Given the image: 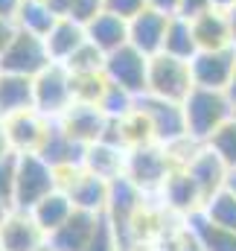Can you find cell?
<instances>
[{
  "mask_svg": "<svg viewBox=\"0 0 236 251\" xmlns=\"http://www.w3.org/2000/svg\"><path fill=\"white\" fill-rule=\"evenodd\" d=\"M181 105H184V117H187V137L195 143H207L213 137V131L236 114L228 91L198 88V85L189 91V97Z\"/></svg>",
  "mask_w": 236,
  "mask_h": 251,
  "instance_id": "1",
  "label": "cell"
},
{
  "mask_svg": "<svg viewBox=\"0 0 236 251\" xmlns=\"http://www.w3.org/2000/svg\"><path fill=\"white\" fill-rule=\"evenodd\" d=\"M172 170H175V161H172L169 146L146 143V146L128 149V158H125V178H128L137 190H143L146 196H152V199H158V193L166 184V178H169Z\"/></svg>",
  "mask_w": 236,
  "mask_h": 251,
  "instance_id": "2",
  "label": "cell"
},
{
  "mask_svg": "<svg viewBox=\"0 0 236 251\" xmlns=\"http://www.w3.org/2000/svg\"><path fill=\"white\" fill-rule=\"evenodd\" d=\"M53 190H59V173L38 152L18 155V164H15V193H12V204L15 207L32 210Z\"/></svg>",
  "mask_w": 236,
  "mask_h": 251,
  "instance_id": "3",
  "label": "cell"
},
{
  "mask_svg": "<svg viewBox=\"0 0 236 251\" xmlns=\"http://www.w3.org/2000/svg\"><path fill=\"white\" fill-rule=\"evenodd\" d=\"M195 88L189 62L175 59L169 53L149 56V70H146V94L169 100V102H184L189 91Z\"/></svg>",
  "mask_w": 236,
  "mask_h": 251,
  "instance_id": "4",
  "label": "cell"
},
{
  "mask_svg": "<svg viewBox=\"0 0 236 251\" xmlns=\"http://www.w3.org/2000/svg\"><path fill=\"white\" fill-rule=\"evenodd\" d=\"M32 94H35V111L44 114L47 120H59L61 114L76 102L73 100V82L70 70L64 64H47L35 79H32Z\"/></svg>",
  "mask_w": 236,
  "mask_h": 251,
  "instance_id": "5",
  "label": "cell"
},
{
  "mask_svg": "<svg viewBox=\"0 0 236 251\" xmlns=\"http://www.w3.org/2000/svg\"><path fill=\"white\" fill-rule=\"evenodd\" d=\"M47 64H53V59H50V50H47L44 38L35 35V32H26V29H15L12 41L0 53V70L29 76V79H35Z\"/></svg>",
  "mask_w": 236,
  "mask_h": 251,
  "instance_id": "6",
  "label": "cell"
},
{
  "mask_svg": "<svg viewBox=\"0 0 236 251\" xmlns=\"http://www.w3.org/2000/svg\"><path fill=\"white\" fill-rule=\"evenodd\" d=\"M137 108L146 114L155 143L172 146V143H181L187 137V117H184L181 102H169V100L143 94V97H137Z\"/></svg>",
  "mask_w": 236,
  "mask_h": 251,
  "instance_id": "7",
  "label": "cell"
},
{
  "mask_svg": "<svg viewBox=\"0 0 236 251\" xmlns=\"http://www.w3.org/2000/svg\"><path fill=\"white\" fill-rule=\"evenodd\" d=\"M59 187L70 196L76 210H88V213H105L108 207V196H111V181L88 173L85 167L76 170H64L59 173Z\"/></svg>",
  "mask_w": 236,
  "mask_h": 251,
  "instance_id": "8",
  "label": "cell"
},
{
  "mask_svg": "<svg viewBox=\"0 0 236 251\" xmlns=\"http://www.w3.org/2000/svg\"><path fill=\"white\" fill-rule=\"evenodd\" d=\"M146 70H149V56H143L131 44H122L117 50L105 53V76H108V82L119 85L122 91H128L134 97L146 94Z\"/></svg>",
  "mask_w": 236,
  "mask_h": 251,
  "instance_id": "9",
  "label": "cell"
},
{
  "mask_svg": "<svg viewBox=\"0 0 236 251\" xmlns=\"http://www.w3.org/2000/svg\"><path fill=\"white\" fill-rule=\"evenodd\" d=\"M192 82L198 88H216L228 91L236 70V47H219V50H198L189 59Z\"/></svg>",
  "mask_w": 236,
  "mask_h": 251,
  "instance_id": "10",
  "label": "cell"
},
{
  "mask_svg": "<svg viewBox=\"0 0 236 251\" xmlns=\"http://www.w3.org/2000/svg\"><path fill=\"white\" fill-rule=\"evenodd\" d=\"M56 123L82 146H91L96 140H105L108 134V126L111 117L99 108V105H91V102H73L64 114H61Z\"/></svg>",
  "mask_w": 236,
  "mask_h": 251,
  "instance_id": "11",
  "label": "cell"
},
{
  "mask_svg": "<svg viewBox=\"0 0 236 251\" xmlns=\"http://www.w3.org/2000/svg\"><path fill=\"white\" fill-rule=\"evenodd\" d=\"M0 123H3V131L9 137L12 152L15 155H26V152H38L41 149V143H44L53 120H47L35 108H26V111H18V114L6 117Z\"/></svg>",
  "mask_w": 236,
  "mask_h": 251,
  "instance_id": "12",
  "label": "cell"
},
{
  "mask_svg": "<svg viewBox=\"0 0 236 251\" xmlns=\"http://www.w3.org/2000/svg\"><path fill=\"white\" fill-rule=\"evenodd\" d=\"M158 201H161L172 216H178V219H187V216H192V213H198V210L204 207L201 190H198V184L189 178V173H187L184 167H175V170L169 173L166 184L158 193Z\"/></svg>",
  "mask_w": 236,
  "mask_h": 251,
  "instance_id": "13",
  "label": "cell"
},
{
  "mask_svg": "<svg viewBox=\"0 0 236 251\" xmlns=\"http://www.w3.org/2000/svg\"><path fill=\"white\" fill-rule=\"evenodd\" d=\"M169 12H161L155 6H146L140 15L128 21V44L137 47L143 56H158L164 50L166 26H169Z\"/></svg>",
  "mask_w": 236,
  "mask_h": 251,
  "instance_id": "14",
  "label": "cell"
},
{
  "mask_svg": "<svg viewBox=\"0 0 236 251\" xmlns=\"http://www.w3.org/2000/svg\"><path fill=\"white\" fill-rule=\"evenodd\" d=\"M184 170H187L189 178L198 184L204 201H207L213 193H219V190L225 187V184H228V176H231V167H228L207 143H198V146H195V152L189 155V161L184 164Z\"/></svg>",
  "mask_w": 236,
  "mask_h": 251,
  "instance_id": "15",
  "label": "cell"
},
{
  "mask_svg": "<svg viewBox=\"0 0 236 251\" xmlns=\"http://www.w3.org/2000/svg\"><path fill=\"white\" fill-rule=\"evenodd\" d=\"M0 243L3 251H38L47 243V234L41 231V225L32 219L29 210L12 207L0 222Z\"/></svg>",
  "mask_w": 236,
  "mask_h": 251,
  "instance_id": "16",
  "label": "cell"
},
{
  "mask_svg": "<svg viewBox=\"0 0 236 251\" xmlns=\"http://www.w3.org/2000/svg\"><path fill=\"white\" fill-rule=\"evenodd\" d=\"M99 219H102V213L73 210V213H70V219L47 237L50 249H53V251H85L88 246H91V240H94L96 228H99Z\"/></svg>",
  "mask_w": 236,
  "mask_h": 251,
  "instance_id": "17",
  "label": "cell"
},
{
  "mask_svg": "<svg viewBox=\"0 0 236 251\" xmlns=\"http://www.w3.org/2000/svg\"><path fill=\"white\" fill-rule=\"evenodd\" d=\"M38 155H41L56 173H64V170H76V167H82L85 146L76 143V140H73V137H70L56 120H53V123H50V131H47V137H44V143H41V149H38Z\"/></svg>",
  "mask_w": 236,
  "mask_h": 251,
  "instance_id": "18",
  "label": "cell"
},
{
  "mask_svg": "<svg viewBox=\"0 0 236 251\" xmlns=\"http://www.w3.org/2000/svg\"><path fill=\"white\" fill-rule=\"evenodd\" d=\"M125 158H128L125 146H119L114 140H96V143L85 146L82 167L105 181H114L119 176H125Z\"/></svg>",
  "mask_w": 236,
  "mask_h": 251,
  "instance_id": "19",
  "label": "cell"
},
{
  "mask_svg": "<svg viewBox=\"0 0 236 251\" xmlns=\"http://www.w3.org/2000/svg\"><path fill=\"white\" fill-rule=\"evenodd\" d=\"M192 24V35L198 50H219V47H236L234 35H231V24H228V12L225 9H210L204 15H198Z\"/></svg>",
  "mask_w": 236,
  "mask_h": 251,
  "instance_id": "20",
  "label": "cell"
},
{
  "mask_svg": "<svg viewBox=\"0 0 236 251\" xmlns=\"http://www.w3.org/2000/svg\"><path fill=\"white\" fill-rule=\"evenodd\" d=\"M85 41H88L85 26L76 24V21H70V18H59V21L50 26V32L44 35V44H47V50H50V59L59 62V64L67 62Z\"/></svg>",
  "mask_w": 236,
  "mask_h": 251,
  "instance_id": "21",
  "label": "cell"
},
{
  "mask_svg": "<svg viewBox=\"0 0 236 251\" xmlns=\"http://www.w3.org/2000/svg\"><path fill=\"white\" fill-rule=\"evenodd\" d=\"M35 94H32V79L29 76H18V73H6L0 70V120L35 108Z\"/></svg>",
  "mask_w": 236,
  "mask_h": 251,
  "instance_id": "22",
  "label": "cell"
},
{
  "mask_svg": "<svg viewBox=\"0 0 236 251\" xmlns=\"http://www.w3.org/2000/svg\"><path fill=\"white\" fill-rule=\"evenodd\" d=\"M88 41L96 44L102 53H111L122 44H128V21H122L119 15H111V12H99L88 26Z\"/></svg>",
  "mask_w": 236,
  "mask_h": 251,
  "instance_id": "23",
  "label": "cell"
},
{
  "mask_svg": "<svg viewBox=\"0 0 236 251\" xmlns=\"http://www.w3.org/2000/svg\"><path fill=\"white\" fill-rule=\"evenodd\" d=\"M73 210H76V207H73L70 196L59 187V190H53L50 196H44V199L29 210V213H32V219L41 225V231L50 237L56 228H61V225L70 219V213H73Z\"/></svg>",
  "mask_w": 236,
  "mask_h": 251,
  "instance_id": "24",
  "label": "cell"
},
{
  "mask_svg": "<svg viewBox=\"0 0 236 251\" xmlns=\"http://www.w3.org/2000/svg\"><path fill=\"white\" fill-rule=\"evenodd\" d=\"M184 222H187L189 231L195 234L201 251H236V231H228V228H222V225H213L201 210L192 213V216H187Z\"/></svg>",
  "mask_w": 236,
  "mask_h": 251,
  "instance_id": "25",
  "label": "cell"
},
{
  "mask_svg": "<svg viewBox=\"0 0 236 251\" xmlns=\"http://www.w3.org/2000/svg\"><path fill=\"white\" fill-rule=\"evenodd\" d=\"M161 53H169L175 59L189 62L195 53H198V44H195V35H192V24L181 15L169 18V26H166V38H164V50Z\"/></svg>",
  "mask_w": 236,
  "mask_h": 251,
  "instance_id": "26",
  "label": "cell"
},
{
  "mask_svg": "<svg viewBox=\"0 0 236 251\" xmlns=\"http://www.w3.org/2000/svg\"><path fill=\"white\" fill-rule=\"evenodd\" d=\"M59 18L53 15V9L47 6V0H24L18 15H15V26L18 29H26V32H35V35H47L50 26L56 24Z\"/></svg>",
  "mask_w": 236,
  "mask_h": 251,
  "instance_id": "27",
  "label": "cell"
},
{
  "mask_svg": "<svg viewBox=\"0 0 236 251\" xmlns=\"http://www.w3.org/2000/svg\"><path fill=\"white\" fill-rule=\"evenodd\" d=\"M201 213H204L213 225H222V228H228V231H236V193L225 184L219 193H213V196L204 201Z\"/></svg>",
  "mask_w": 236,
  "mask_h": 251,
  "instance_id": "28",
  "label": "cell"
},
{
  "mask_svg": "<svg viewBox=\"0 0 236 251\" xmlns=\"http://www.w3.org/2000/svg\"><path fill=\"white\" fill-rule=\"evenodd\" d=\"M70 82H73V100L76 102H91V105H99V100L108 88L105 70H99V73H70Z\"/></svg>",
  "mask_w": 236,
  "mask_h": 251,
  "instance_id": "29",
  "label": "cell"
},
{
  "mask_svg": "<svg viewBox=\"0 0 236 251\" xmlns=\"http://www.w3.org/2000/svg\"><path fill=\"white\" fill-rule=\"evenodd\" d=\"M207 146H210L231 170H236V114L228 123H222L213 131V137L207 140Z\"/></svg>",
  "mask_w": 236,
  "mask_h": 251,
  "instance_id": "30",
  "label": "cell"
},
{
  "mask_svg": "<svg viewBox=\"0 0 236 251\" xmlns=\"http://www.w3.org/2000/svg\"><path fill=\"white\" fill-rule=\"evenodd\" d=\"M64 67H67L70 73H99V70H105V53H102L96 44L85 41V44L64 62Z\"/></svg>",
  "mask_w": 236,
  "mask_h": 251,
  "instance_id": "31",
  "label": "cell"
},
{
  "mask_svg": "<svg viewBox=\"0 0 236 251\" xmlns=\"http://www.w3.org/2000/svg\"><path fill=\"white\" fill-rule=\"evenodd\" d=\"M134 105H137V97L128 94V91H122V88L114 85V82H108V88H105V94H102V100H99V108H102L111 120L125 117Z\"/></svg>",
  "mask_w": 236,
  "mask_h": 251,
  "instance_id": "32",
  "label": "cell"
},
{
  "mask_svg": "<svg viewBox=\"0 0 236 251\" xmlns=\"http://www.w3.org/2000/svg\"><path fill=\"white\" fill-rule=\"evenodd\" d=\"M99 12H105V0H67V12H64V18H70V21L88 26Z\"/></svg>",
  "mask_w": 236,
  "mask_h": 251,
  "instance_id": "33",
  "label": "cell"
},
{
  "mask_svg": "<svg viewBox=\"0 0 236 251\" xmlns=\"http://www.w3.org/2000/svg\"><path fill=\"white\" fill-rule=\"evenodd\" d=\"M85 251H119L117 231H114V225H111V219H108L105 213H102V219H99V228H96L91 246H88Z\"/></svg>",
  "mask_w": 236,
  "mask_h": 251,
  "instance_id": "34",
  "label": "cell"
},
{
  "mask_svg": "<svg viewBox=\"0 0 236 251\" xmlns=\"http://www.w3.org/2000/svg\"><path fill=\"white\" fill-rule=\"evenodd\" d=\"M15 164H18V155L15 152L0 161V199L9 201V204H12V193H15Z\"/></svg>",
  "mask_w": 236,
  "mask_h": 251,
  "instance_id": "35",
  "label": "cell"
},
{
  "mask_svg": "<svg viewBox=\"0 0 236 251\" xmlns=\"http://www.w3.org/2000/svg\"><path fill=\"white\" fill-rule=\"evenodd\" d=\"M149 6V0H105V12L119 15L122 21H131L134 15H140Z\"/></svg>",
  "mask_w": 236,
  "mask_h": 251,
  "instance_id": "36",
  "label": "cell"
},
{
  "mask_svg": "<svg viewBox=\"0 0 236 251\" xmlns=\"http://www.w3.org/2000/svg\"><path fill=\"white\" fill-rule=\"evenodd\" d=\"M210 9H216L210 0H178L175 15L187 18V21H195L198 15H204V12H210Z\"/></svg>",
  "mask_w": 236,
  "mask_h": 251,
  "instance_id": "37",
  "label": "cell"
},
{
  "mask_svg": "<svg viewBox=\"0 0 236 251\" xmlns=\"http://www.w3.org/2000/svg\"><path fill=\"white\" fill-rule=\"evenodd\" d=\"M15 21H6V18H0V53L6 50V44L12 41V35H15Z\"/></svg>",
  "mask_w": 236,
  "mask_h": 251,
  "instance_id": "38",
  "label": "cell"
},
{
  "mask_svg": "<svg viewBox=\"0 0 236 251\" xmlns=\"http://www.w3.org/2000/svg\"><path fill=\"white\" fill-rule=\"evenodd\" d=\"M21 3H24V0H0V18H6V21H15V15H18Z\"/></svg>",
  "mask_w": 236,
  "mask_h": 251,
  "instance_id": "39",
  "label": "cell"
},
{
  "mask_svg": "<svg viewBox=\"0 0 236 251\" xmlns=\"http://www.w3.org/2000/svg\"><path fill=\"white\" fill-rule=\"evenodd\" d=\"M149 6H155V9H161V12H169V15H175L178 0H149Z\"/></svg>",
  "mask_w": 236,
  "mask_h": 251,
  "instance_id": "40",
  "label": "cell"
},
{
  "mask_svg": "<svg viewBox=\"0 0 236 251\" xmlns=\"http://www.w3.org/2000/svg\"><path fill=\"white\" fill-rule=\"evenodd\" d=\"M9 155H12V146H9V137H6V131H3V123H0V161L9 158Z\"/></svg>",
  "mask_w": 236,
  "mask_h": 251,
  "instance_id": "41",
  "label": "cell"
},
{
  "mask_svg": "<svg viewBox=\"0 0 236 251\" xmlns=\"http://www.w3.org/2000/svg\"><path fill=\"white\" fill-rule=\"evenodd\" d=\"M228 12V24H231V35H234V44H236V3L231 9H225Z\"/></svg>",
  "mask_w": 236,
  "mask_h": 251,
  "instance_id": "42",
  "label": "cell"
},
{
  "mask_svg": "<svg viewBox=\"0 0 236 251\" xmlns=\"http://www.w3.org/2000/svg\"><path fill=\"white\" fill-rule=\"evenodd\" d=\"M228 97H231V102H234V108H236V70H234V79H231V85H228Z\"/></svg>",
  "mask_w": 236,
  "mask_h": 251,
  "instance_id": "43",
  "label": "cell"
},
{
  "mask_svg": "<svg viewBox=\"0 0 236 251\" xmlns=\"http://www.w3.org/2000/svg\"><path fill=\"white\" fill-rule=\"evenodd\" d=\"M210 3H213L216 9H231V6H234L236 0H210Z\"/></svg>",
  "mask_w": 236,
  "mask_h": 251,
  "instance_id": "44",
  "label": "cell"
},
{
  "mask_svg": "<svg viewBox=\"0 0 236 251\" xmlns=\"http://www.w3.org/2000/svg\"><path fill=\"white\" fill-rule=\"evenodd\" d=\"M9 210H12V204H9V201H3V199H0V222H3V219H6V213H9Z\"/></svg>",
  "mask_w": 236,
  "mask_h": 251,
  "instance_id": "45",
  "label": "cell"
},
{
  "mask_svg": "<svg viewBox=\"0 0 236 251\" xmlns=\"http://www.w3.org/2000/svg\"><path fill=\"white\" fill-rule=\"evenodd\" d=\"M228 187L236 193V170H231V176H228Z\"/></svg>",
  "mask_w": 236,
  "mask_h": 251,
  "instance_id": "46",
  "label": "cell"
},
{
  "mask_svg": "<svg viewBox=\"0 0 236 251\" xmlns=\"http://www.w3.org/2000/svg\"><path fill=\"white\" fill-rule=\"evenodd\" d=\"M0 251H3V243H0Z\"/></svg>",
  "mask_w": 236,
  "mask_h": 251,
  "instance_id": "47",
  "label": "cell"
}]
</instances>
